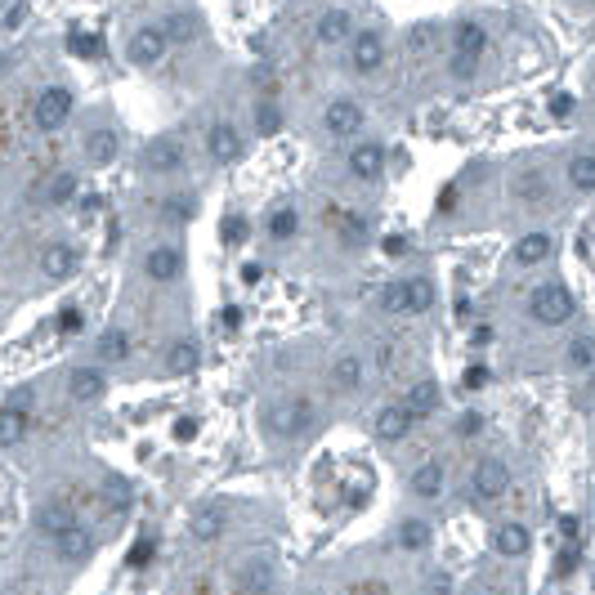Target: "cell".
Listing matches in <instances>:
<instances>
[{"label": "cell", "mask_w": 595, "mask_h": 595, "mask_svg": "<svg viewBox=\"0 0 595 595\" xmlns=\"http://www.w3.org/2000/svg\"><path fill=\"white\" fill-rule=\"evenodd\" d=\"M161 215H166L170 224H188V219L197 215V197H193V193H170L166 206H161Z\"/></svg>", "instance_id": "34"}, {"label": "cell", "mask_w": 595, "mask_h": 595, "mask_svg": "<svg viewBox=\"0 0 595 595\" xmlns=\"http://www.w3.org/2000/svg\"><path fill=\"white\" fill-rule=\"evenodd\" d=\"M470 483H475V497H483V501H497L506 488H510V470L501 466V461H479L475 466V475H470Z\"/></svg>", "instance_id": "10"}, {"label": "cell", "mask_w": 595, "mask_h": 595, "mask_svg": "<svg viewBox=\"0 0 595 595\" xmlns=\"http://www.w3.org/2000/svg\"><path fill=\"white\" fill-rule=\"evenodd\" d=\"M528 546H533V537H528L524 524H501V528L492 533V550H497L501 559H519Z\"/></svg>", "instance_id": "19"}, {"label": "cell", "mask_w": 595, "mask_h": 595, "mask_svg": "<svg viewBox=\"0 0 595 595\" xmlns=\"http://www.w3.org/2000/svg\"><path fill=\"white\" fill-rule=\"evenodd\" d=\"M224 533V510L219 506H202L197 515H193V537L197 541H215Z\"/></svg>", "instance_id": "30"}, {"label": "cell", "mask_w": 595, "mask_h": 595, "mask_svg": "<svg viewBox=\"0 0 595 595\" xmlns=\"http://www.w3.org/2000/svg\"><path fill=\"white\" fill-rule=\"evenodd\" d=\"M385 255H408V237L403 233H385Z\"/></svg>", "instance_id": "52"}, {"label": "cell", "mask_w": 595, "mask_h": 595, "mask_svg": "<svg viewBox=\"0 0 595 595\" xmlns=\"http://www.w3.org/2000/svg\"><path fill=\"white\" fill-rule=\"evenodd\" d=\"M153 555H157V541H153V537H139V541L130 546L126 564H130V568H148V564H153Z\"/></svg>", "instance_id": "42"}, {"label": "cell", "mask_w": 595, "mask_h": 595, "mask_svg": "<svg viewBox=\"0 0 595 595\" xmlns=\"http://www.w3.org/2000/svg\"><path fill=\"white\" fill-rule=\"evenodd\" d=\"M381 63H385V41H381V32H359L354 45H350V68H354L359 77H368V72H376Z\"/></svg>", "instance_id": "9"}, {"label": "cell", "mask_w": 595, "mask_h": 595, "mask_svg": "<svg viewBox=\"0 0 595 595\" xmlns=\"http://www.w3.org/2000/svg\"><path fill=\"white\" fill-rule=\"evenodd\" d=\"M399 546L403 550H426L430 546V524L426 519H403L399 524Z\"/></svg>", "instance_id": "35"}, {"label": "cell", "mask_w": 595, "mask_h": 595, "mask_svg": "<svg viewBox=\"0 0 595 595\" xmlns=\"http://www.w3.org/2000/svg\"><path fill=\"white\" fill-rule=\"evenodd\" d=\"M260 277H264V269H260V264H242V282H246V286H255Z\"/></svg>", "instance_id": "57"}, {"label": "cell", "mask_w": 595, "mask_h": 595, "mask_svg": "<svg viewBox=\"0 0 595 595\" xmlns=\"http://www.w3.org/2000/svg\"><path fill=\"white\" fill-rule=\"evenodd\" d=\"M144 273H148L153 282H175V277L184 273L179 246H153V251L144 255Z\"/></svg>", "instance_id": "13"}, {"label": "cell", "mask_w": 595, "mask_h": 595, "mask_svg": "<svg viewBox=\"0 0 595 595\" xmlns=\"http://www.w3.org/2000/svg\"><path fill=\"white\" fill-rule=\"evenodd\" d=\"M408 430H412V417H408L399 403L381 408V417H376V439H385V443H399V439H408Z\"/></svg>", "instance_id": "22"}, {"label": "cell", "mask_w": 595, "mask_h": 595, "mask_svg": "<svg viewBox=\"0 0 595 595\" xmlns=\"http://www.w3.org/2000/svg\"><path fill=\"white\" fill-rule=\"evenodd\" d=\"M430 45H434V28H430V23L412 28V37H408V50H412V54H426Z\"/></svg>", "instance_id": "43"}, {"label": "cell", "mask_w": 595, "mask_h": 595, "mask_svg": "<svg viewBox=\"0 0 595 595\" xmlns=\"http://www.w3.org/2000/svg\"><path fill=\"white\" fill-rule=\"evenodd\" d=\"M161 32H166L170 45H188V41L197 37V19H193V14H170Z\"/></svg>", "instance_id": "36"}, {"label": "cell", "mask_w": 595, "mask_h": 595, "mask_svg": "<svg viewBox=\"0 0 595 595\" xmlns=\"http://www.w3.org/2000/svg\"><path fill=\"white\" fill-rule=\"evenodd\" d=\"M23 19H28V0H19V5H10V14L0 19V28H5V32H14V28H23Z\"/></svg>", "instance_id": "47"}, {"label": "cell", "mask_w": 595, "mask_h": 595, "mask_svg": "<svg viewBox=\"0 0 595 595\" xmlns=\"http://www.w3.org/2000/svg\"><path fill=\"white\" fill-rule=\"evenodd\" d=\"M219 323H224L228 332H237V327H242V310H237V305H228V310L219 314Z\"/></svg>", "instance_id": "54"}, {"label": "cell", "mask_w": 595, "mask_h": 595, "mask_svg": "<svg viewBox=\"0 0 595 595\" xmlns=\"http://www.w3.org/2000/svg\"><path fill=\"white\" fill-rule=\"evenodd\" d=\"M528 310H533V318H537V323L559 327V323H568V318H573V295H568L559 282H541V286L528 295Z\"/></svg>", "instance_id": "1"}, {"label": "cell", "mask_w": 595, "mask_h": 595, "mask_svg": "<svg viewBox=\"0 0 595 595\" xmlns=\"http://www.w3.org/2000/svg\"><path fill=\"white\" fill-rule=\"evenodd\" d=\"M483 50H488V32H483L479 23H470V19H466V23H457V28H452V54L479 59Z\"/></svg>", "instance_id": "20"}, {"label": "cell", "mask_w": 595, "mask_h": 595, "mask_svg": "<svg viewBox=\"0 0 595 595\" xmlns=\"http://www.w3.org/2000/svg\"><path fill=\"white\" fill-rule=\"evenodd\" d=\"M568 184H573L577 193H595V157H591V153H582V157L568 161Z\"/></svg>", "instance_id": "33"}, {"label": "cell", "mask_w": 595, "mask_h": 595, "mask_svg": "<svg viewBox=\"0 0 595 595\" xmlns=\"http://www.w3.org/2000/svg\"><path fill=\"white\" fill-rule=\"evenodd\" d=\"M95 354H99V363H126V359H130V336L112 327V332H103V336H99Z\"/></svg>", "instance_id": "29"}, {"label": "cell", "mask_w": 595, "mask_h": 595, "mask_svg": "<svg viewBox=\"0 0 595 595\" xmlns=\"http://www.w3.org/2000/svg\"><path fill=\"white\" fill-rule=\"evenodd\" d=\"M412 492H417V497H426V501H430V497H439V492H443V466L426 461V466L412 475Z\"/></svg>", "instance_id": "31"}, {"label": "cell", "mask_w": 595, "mask_h": 595, "mask_svg": "<svg viewBox=\"0 0 595 595\" xmlns=\"http://www.w3.org/2000/svg\"><path fill=\"white\" fill-rule=\"evenodd\" d=\"M41 273H45L50 282L72 277V273H77V251H72L68 242H50V246L41 251Z\"/></svg>", "instance_id": "15"}, {"label": "cell", "mask_w": 595, "mask_h": 595, "mask_svg": "<svg viewBox=\"0 0 595 595\" xmlns=\"http://www.w3.org/2000/svg\"><path fill=\"white\" fill-rule=\"evenodd\" d=\"M332 385H336L341 394H354V390L363 385V359H359V354H341L336 368H332Z\"/></svg>", "instance_id": "27"}, {"label": "cell", "mask_w": 595, "mask_h": 595, "mask_svg": "<svg viewBox=\"0 0 595 595\" xmlns=\"http://www.w3.org/2000/svg\"><path fill=\"white\" fill-rule=\"evenodd\" d=\"M439 399H443V394H439L434 381H412V385H408V399H403L399 408H403L412 421H426V417L439 412Z\"/></svg>", "instance_id": "14"}, {"label": "cell", "mask_w": 595, "mask_h": 595, "mask_svg": "<svg viewBox=\"0 0 595 595\" xmlns=\"http://www.w3.org/2000/svg\"><path fill=\"white\" fill-rule=\"evenodd\" d=\"M573 568H577V546H568V550L559 555V564H555V573H559V577H568Z\"/></svg>", "instance_id": "53"}, {"label": "cell", "mask_w": 595, "mask_h": 595, "mask_svg": "<svg viewBox=\"0 0 595 595\" xmlns=\"http://www.w3.org/2000/svg\"><path fill=\"white\" fill-rule=\"evenodd\" d=\"M461 381H466L470 390H483V385H488V368H483V363H475V368H466V376H461Z\"/></svg>", "instance_id": "48"}, {"label": "cell", "mask_w": 595, "mask_h": 595, "mask_svg": "<svg viewBox=\"0 0 595 595\" xmlns=\"http://www.w3.org/2000/svg\"><path fill=\"white\" fill-rule=\"evenodd\" d=\"M381 170H385V148L381 144H359L350 153V175L354 179H381Z\"/></svg>", "instance_id": "17"}, {"label": "cell", "mask_w": 595, "mask_h": 595, "mask_svg": "<svg viewBox=\"0 0 595 595\" xmlns=\"http://www.w3.org/2000/svg\"><path fill=\"white\" fill-rule=\"evenodd\" d=\"M457 197H461L457 188H443V193H439V211H443V215H448V211H457Z\"/></svg>", "instance_id": "55"}, {"label": "cell", "mask_w": 595, "mask_h": 595, "mask_svg": "<svg viewBox=\"0 0 595 595\" xmlns=\"http://www.w3.org/2000/svg\"><path fill=\"white\" fill-rule=\"evenodd\" d=\"M117 153H121L117 130H95V135L86 139V157H90V166H112Z\"/></svg>", "instance_id": "24"}, {"label": "cell", "mask_w": 595, "mask_h": 595, "mask_svg": "<svg viewBox=\"0 0 595 595\" xmlns=\"http://www.w3.org/2000/svg\"><path fill=\"white\" fill-rule=\"evenodd\" d=\"M381 310H390V314H403V282H390V286L381 291Z\"/></svg>", "instance_id": "44"}, {"label": "cell", "mask_w": 595, "mask_h": 595, "mask_svg": "<svg viewBox=\"0 0 595 595\" xmlns=\"http://www.w3.org/2000/svg\"><path fill=\"white\" fill-rule=\"evenodd\" d=\"M310 426H314V408L305 399H286V403L269 408V430L282 439H301Z\"/></svg>", "instance_id": "4"}, {"label": "cell", "mask_w": 595, "mask_h": 595, "mask_svg": "<svg viewBox=\"0 0 595 595\" xmlns=\"http://www.w3.org/2000/svg\"><path fill=\"white\" fill-rule=\"evenodd\" d=\"M314 37H318L323 45H341V41H350V37H354V14H350V10H327V14L318 19Z\"/></svg>", "instance_id": "16"}, {"label": "cell", "mask_w": 595, "mask_h": 595, "mask_svg": "<svg viewBox=\"0 0 595 595\" xmlns=\"http://www.w3.org/2000/svg\"><path fill=\"white\" fill-rule=\"evenodd\" d=\"M295 228H301V215H295L291 206H282V211H273V215H269V237H273V242L295 237Z\"/></svg>", "instance_id": "37"}, {"label": "cell", "mask_w": 595, "mask_h": 595, "mask_svg": "<svg viewBox=\"0 0 595 595\" xmlns=\"http://www.w3.org/2000/svg\"><path fill=\"white\" fill-rule=\"evenodd\" d=\"M434 305V282L430 277H408L403 282V314H426Z\"/></svg>", "instance_id": "25"}, {"label": "cell", "mask_w": 595, "mask_h": 595, "mask_svg": "<svg viewBox=\"0 0 595 595\" xmlns=\"http://www.w3.org/2000/svg\"><path fill=\"white\" fill-rule=\"evenodd\" d=\"M72 524H77V515H72V506H63V501H50V506L37 510V528H41L50 541H54L59 533H68Z\"/></svg>", "instance_id": "23"}, {"label": "cell", "mask_w": 595, "mask_h": 595, "mask_svg": "<svg viewBox=\"0 0 595 595\" xmlns=\"http://www.w3.org/2000/svg\"><path fill=\"white\" fill-rule=\"evenodd\" d=\"M68 117H72V90H68V86H50V90L37 95V103H32V126H37L41 135L59 130Z\"/></svg>", "instance_id": "3"}, {"label": "cell", "mask_w": 595, "mask_h": 595, "mask_svg": "<svg viewBox=\"0 0 595 595\" xmlns=\"http://www.w3.org/2000/svg\"><path fill=\"white\" fill-rule=\"evenodd\" d=\"M510 193H515V202H524V206H546V197H550L541 170H524V175L510 184Z\"/></svg>", "instance_id": "21"}, {"label": "cell", "mask_w": 595, "mask_h": 595, "mask_svg": "<svg viewBox=\"0 0 595 595\" xmlns=\"http://www.w3.org/2000/svg\"><path fill=\"white\" fill-rule=\"evenodd\" d=\"M492 341V327H475V345H488Z\"/></svg>", "instance_id": "60"}, {"label": "cell", "mask_w": 595, "mask_h": 595, "mask_svg": "<svg viewBox=\"0 0 595 595\" xmlns=\"http://www.w3.org/2000/svg\"><path fill=\"white\" fill-rule=\"evenodd\" d=\"M568 363H573L577 372H586V368H595V341H586V336H577V341H568Z\"/></svg>", "instance_id": "39"}, {"label": "cell", "mask_w": 595, "mask_h": 595, "mask_svg": "<svg viewBox=\"0 0 595 595\" xmlns=\"http://www.w3.org/2000/svg\"><path fill=\"white\" fill-rule=\"evenodd\" d=\"M90 550H95V537H90L81 524H72L68 533H59V537H54V555H59V559H68V564L90 559Z\"/></svg>", "instance_id": "18"}, {"label": "cell", "mask_w": 595, "mask_h": 595, "mask_svg": "<svg viewBox=\"0 0 595 595\" xmlns=\"http://www.w3.org/2000/svg\"><path fill=\"white\" fill-rule=\"evenodd\" d=\"M166 50H170V41H166L161 28H139V32L130 37V45H126V59H130L135 68H153V63L166 59Z\"/></svg>", "instance_id": "5"}, {"label": "cell", "mask_w": 595, "mask_h": 595, "mask_svg": "<svg viewBox=\"0 0 595 595\" xmlns=\"http://www.w3.org/2000/svg\"><path fill=\"white\" fill-rule=\"evenodd\" d=\"M219 233H224V242H228V246H242V242L251 237V224H246V215H224Z\"/></svg>", "instance_id": "40"}, {"label": "cell", "mask_w": 595, "mask_h": 595, "mask_svg": "<svg viewBox=\"0 0 595 595\" xmlns=\"http://www.w3.org/2000/svg\"><path fill=\"white\" fill-rule=\"evenodd\" d=\"M426 595H452V582H448V577H430Z\"/></svg>", "instance_id": "56"}, {"label": "cell", "mask_w": 595, "mask_h": 595, "mask_svg": "<svg viewBox=\"0 0 595 595\" xmlns=\"http://www.w3.org/2000/svg\"><path fill=\"white\" fill-rule=\"evenodd\" d=\"M32 434V412L23 403H5L0 408V448H19Z\"/></svg>", "instance_id": "12"}, {"label": "cell", "mask_w": 595, "mask_h": 595, "mask_svg": "<svg viewBox=\"0 0 595 595\" xmlns=\"http://www.w3.org/2000/svg\"><path fill=\"white\" fill-rule=\"evenodd\" d=\"M479 426H483V417H479V412H466V417L457 421V434L470 439V434H479Z\"/></svg>", "instance_id": "49"}, {"label": "cell", "mask_w": 595, "mask_h": 595, "mask_svg": "<svg viewBox=\"0 0 595 595\" xmlns=\"http://www.w3.org/2000/svg\"><path fill=\"white\" fill-rule=\"evenodd\" d=\"M233 586H237V595H269L273 591V559L269 555H246Z\"/></svg>", "instance_id": "6"}, {"label": "cell", "mask_w": 595, "mask_h": 595, "mask_svg": "<svg viewBox=\"0 0 595 595\" xmlns=\"http://www.w3.org/2000/svg\"><path fill=\"white\" fill-rule=\"evenodd\" d=\"M206 153H211L215 166H233V161L242 157V130L228 126V121H215V126L206 130Z\"/></svg>", "instance_id": "7"}, {"label": "cell", "mask_w": 595, "mask_h": 595, "mask_svg": "<svg viewBox=\"0 0 595 595\" xmlns=\"http://www.w3.org/2000/svg\"><path fill=\"white\" fill-rule=\"evenodd\" d=\"M108 390V372L103 368H72L68 376V399L72 403H95Z\"/></svg>", "instance_id": "11"}, {"label": "cell", "mask_w": 595, "mask_h": 595, "mask_svg": "<svg viewBox=\"0 0 595 595\" xmlns=\"http://www.w3.org/2000/svg\"><path fill=\"white\" fill-rule=\"evenodd\" d=\"M81 211H86V215H99V211H103V197H99V193H95V197H86V206H81Z\"/></svg>", "instance_id": "59"}, {"label": "cell", "mask_w": 595, "mask_h": 595, "mask_svg": "<svg viewBox=\"0 0 595 595\" xmlns=\"http://www.w3.org/2000/svg\"><path fill=\"white\" fill-rule=\"evenodd\" d=\"M568 112H573V95H564V90L550 95V117H568Z\"/></svg>", "instance_id": "50"}, {"label": "cell", "mask_w": 595, "mask_h": 595, "mask_svg": "<svg viewBox=\"0 0 595 595\" xmlns=\"http://www.w3.org/2000/svg\"><path fill=\"white\" fill-rule=\"evenodd\" d=\"M197 363H202V350H197V341H175V345H170V354H166V368H170L175 376H188V372H197Z\"/></svg>", "instance_id": "28"}, {"label": "cell", "mask_w": 595, "mask_h": 595, "mask_svg": "<svg viewBox=\"0 0 595 595\" xmlns=\"http://www.w3.org/2000/svg\"><path fill=\"white\" fill-rule=\"evenodd\" d=\"M68 50H72L77 59H99V54H103V41H99L95 32H81V28H72V32H68Z\"/></svg>", "instance_id": "38"}, {"label": "cell", "mask_w": 595, "mask_h": 595, "mask_svg": "<svg viewBox=\"0 0 595 595\" xmlns=\"http://www.w3.org/2000/svg\"><path fill=\"white\" fill-rule=\"evenodd\" d=\"M255 130H260V135H277V130H282L277 103H260V108H255Z\"/></svg>", "instance_id": "41"}, {"label": "cell", "mask_w": 595, "mask_h": 595, "mask_svg": "<svg viewBox=\"0 0 595 595\" xmlns=\"http://www.w3.org/2000/svg\"><path fill=\"white\" fill-rule=\"evenodd\" d=\"M77 188H81L77 175H72V170H59V175L50 179V188H45V206H68V202L77 197Z\"/></svg>", "instance_id": "32"}, {"label": "cell", "mask_w": 595, "mask_h": 595, "mask_svg": "<svg viewBox=\"0 0 595 595\" xmlns=\"http://www.w3.org/2000/svg\"><path fill=\"white\" fill-rule=\"evenodd\" d=\"M323 126H327V135H332V139H350V135H359V130H363V108H359L354 99H336V103H327Z\"/></svg>", "instance_id": "8"}, {"label": "cell", "mask_w": 595, "mask_h": 595, "mask_svg": "<svg viewBox=\"0 0 595 595\" xmlns=\"http://www.w3.org/2000/svg\"><path fill=\"white\" fill-rule=\"evenodd\" d=\"M354 595H385V586L381 582H363V586H354Z\"/></svg>", "instance_id": "58"}, {"label": "cell", "mask_w": 595, "mask_h": 595, "mask_svg": "<svg viewBox=\"0 0 595 595\" xmlns=\"http://www.w3.org/2000/svg\"><path fill=\"white\" fill-rule=\"evenodd\" d=\"M448 72H452L457 81H470V77L479 72V59H466V54H452V63H448Z\"/></svg>", "instance_id": "45"}, {"label": "cell", "mask_w": 595, "mask_h": 595, "mask_svg": "<svg viewBox=\"0 0 595 595\" xmlns=\"http://www.w3.org/2000/svg\"><path fill=\"white\" fill-rule=\"evenodd\" d=\"M54 327H59L63 336H68V332L77 336V332H81V310H77V305H68V310L59 314V323H54Z\"/></svg>", "instance_id": "46"}, {"label": "cell", "mask_w": 595, "mask_h": 595, "mask_svg": "<svg viewBox=\"0 0 595 595\" xmlns=\"http://www.w3.org/2000/svg\"><path fill=\"white\" fill-rule=\"evenodd\" d=\"M179 443H188V439H197V421L193 417H184V421H175V430H170Z\"/></svg>", "instance_id": "51"}, {"label": "cell", "mask_w": 595, "mask_h": 595, "mask_svg": "<svg viewBox=\"0 0 595 595\" xmlns=\"http://www.w3.org/2000/svg\"><path fill=\"white\" fill-rule=\"evenodd\" d=\"M546 255H550V233H524L515 242V264H524V269L541 264Z\"/></svg>", "instance_id": "26"}, {"label": "cell", "mask_w": 595, "mask_h": 595, "mask_svg": "<svg viewBox=\"0 0 595 595\" xmlns=\"http://www.w3.org/2000/svg\"><path fill=\"white\" fill-rule=\"evenodd\" d=\"M184 161H188V153H184V139H175V135H157L139 153V166L148 175H175V170H184Z\"/></svg>", "instance_id": "2"}]
</instances>
